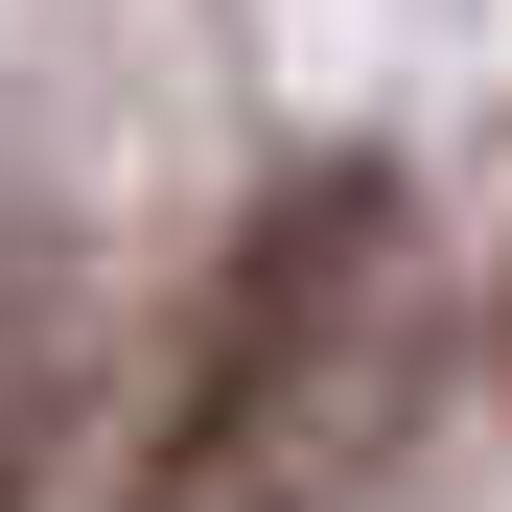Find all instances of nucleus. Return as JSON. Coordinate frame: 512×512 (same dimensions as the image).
<instances>
[{"instance_id": "2", "label": "nucleus", "mask_w": 512, "mask_h": 512, "mask_svg": "<svg viewBox=\"0 0 512 512\" xmlns=\"http://www.w3.org/2000/svg\"><path fill=\"white\" fill-rule=\"evenodd\" d=\"M47 373H70V256L0 233V512L47 489Z\"/></svg>"}, {"instance_id": "1", "label": "nucleus", "mask_w": 512, "mask_h": 512, "mask_svg": "<svg viewBox=\"0 0 512 512\" xmlns=\"http://www.w3.org/2000/svg\"><path fill=\"white\" fill-rule=\"evenodd\" d=\"M419 396V210L373 163H303L280 210L210 256L187 303V373H163L117 512H326Z\"/></svg>"}]
</instances>
